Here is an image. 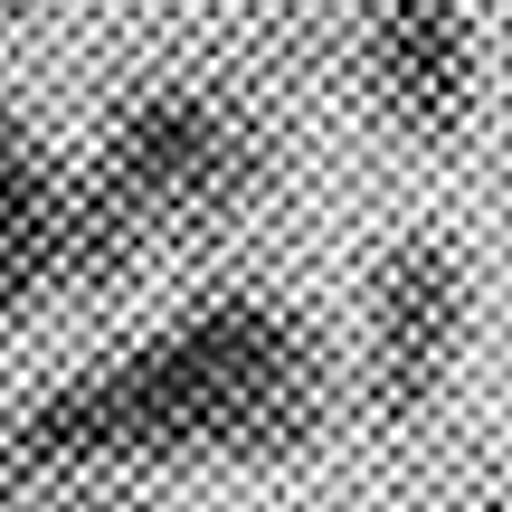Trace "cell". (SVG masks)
Wrapping results in <instances>:
<instances>
[{
  "instance_id": "1",
  "label": "cell",
  "mask_w": 512,
  "mask_h": 512,
  "mask_svg": "<svg viewBox=\"0 0 512 512\" xmlns=\"http://www.w3.org/2000/svg\"><path fill=\"white\" fill-rule=\"evenodd\" d=\"M323 342L266 294H209L162 342L57 380L0 437V503L76 465H285L323 437Z\"/></svg>"
},
{
  "instance_id": "2",
  "label": "cell",
  "mask_w": 512,
  "mask_h": 512,
  "mask_svg": "<svg viewBox=\"0 0 512 512\" xmlns=\"http://www.w3.org/2000/svg\"><path fill=\"white\" fill-rule=\"evenodd\" d=\"M114 209L152 238L171 228H228L256 190L275 181V143L247 105L228 95H200V86H143L114 105L105 124V152L86 171Z\"/></svg>"
},
{
  "instance_id": "3",
  "label": "cell",
  "mask_w": 512,
  "mask_h": 512,
  "mask_svg": "<svg viewBox=\"0 0 512 512\" xmlns=\"http://www.w3.org/2000/svg\"><path fill=\"white\" fill-rule=\"evenodd\" d=\"M465 323H475V285L446 238H399L370 275V332H361V389L380 427H418L456 380Z\"/></svg>"
},
{
  "instance_id": "4",
  "label": "cell",
  "mask_w": 512,
  "mask_h": 512,
  "mask_svg": "<svg viewBox=\"0 0 512 512\" xmlns=\"http://www.w3.org/2000/svg\"><path fill=\"white\" fill-rule=\"evenodd\" d=\"M361 86L408 143H456L475 124L484 48L456 0H370L361 10Z\"/></svg>"
},
{
  "instance_id": "5",
  "label": "cell",
  "mask_w": 512,
  "mask_h": 512,
  "mask_svg": "<svg viewBox=\"0 0 512 512\" xmlns=\"http://www.w3.org/2000/svg\"><path fill=\"white\" fill-rule=\"evenodd\" d=\"M57 200H67V181H48V200L19 209V219H0V332L19 323V313H38L57 285Z\"/></svg>"
},
{
  "instance_id": "6",
  "label": "cell",
  "mask_w": 512,
  "mask_h": 512,
  "mask_svg": "<svg viewBox=\"0 0 512 512\" xmlns=\"http://www.w3.org/2000/svg\"><path fill=\"white\" fill-rule=\"evenodd\" d=\"M48 181H57V171L38 162L29 124H19V114L0 105V219H19V209H38V200H48Z\"/></svg>"
},
{
  "instance_id": "7",
  "label": "cell",
  "mask_w": 512,
  "mask_h": 512,
  "mask_svg": "<svg viewBox=\"0 0 512 512\" xmlns=\"http://www.w3.org/2000/svg\"><path fill=\"white\" fill-rule=\"evenodd\" d=\"M57 512H143V503H105V494H86V503H57Z\"/></svg>"
},
{
  "instance_id": "8",
  "label": "cell",
  "mask_w": 512,
  "mask_h": 512,
  "mask_svg": "<svg viewBox=\"0 0 512 512\" xmlns=\"http://www.w3.org/2000/svg\"><path fill=\"white\" fill-rule=\"evenodd\" d=\"M446 512H512V494H475V503H446Z\"/></svg>"
},
{
  "instance_id": "9",
  "label": "cell",
  "mask_w": 512,
  "mask_h": 512,
  "mask_svg": "<svg viewBox=\"0 0 512 512\" xmlns=\"http://www.w3.org/2000/svg\"><path fill=\"white\" fill-rule=\"evenodd\" d=\"M0 10H19V0H0Z\"/></svg>"
}]
</instances>
